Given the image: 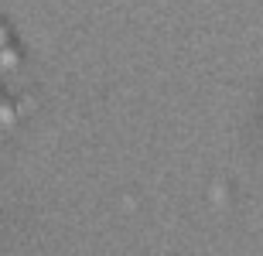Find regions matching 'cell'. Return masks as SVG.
<instances>
[{
	"label": "cell",
	"mask_w": 263,
	"mask_h": 256,
	"mask_svg": "<svg viewBox=\"0 0 263 256\" xmlns=\"http://www.w3.org/2000/svg\"><path fill=\"white\" fill-rule=\"evenodd\" d=\"M17 65H21L17 48H14V45H4V48H0V69H4V72H14Z\"/></svg>",
	"instance_id": "obj_1"
},
{
	"label": "cell",
	"mask_w": 263,
	"mask_h": 256,
	"mask_svg": "<svg viewBox=\"0 0 263 256\" xmlns=\"http://www.w3.org/2000/svg\"><path fill=\"white\" fill-rule=\"evenodd\" d=\"M0 72H4V69H0Z\"/></svg>",
	"instance_id": "obj_4"
},
{
	"label": "cell",
	"mask_w": 263,
	"mask_h": 256,
	"mask_svg": "<svg viewBox=\"0 0 263 256\" xmlns=\"http://www.w3.org/2000/svg\"><path fill=\"white\" fill-rule=\"evenodd\" d=\"M10 123H14V106L0 99V127H10Z\"/></svg>",
	"instance_id": "obj_2"
},
{
	"label": "cell",
	"mask_w": 263,
	"mask_h": 256,
	"mask_svg": "<svg viewBox=\"0 0 263 256\" xmlns=\"http://www.w3.org/2000/svg\"><path fill=\"white\" fill-rule=\"evenodd\" d=\"M4 45H10V41H7V31H4V24H0V48H4Z\"/></svg>",
	"instance_id": "obj_3"
}]
</instances>
